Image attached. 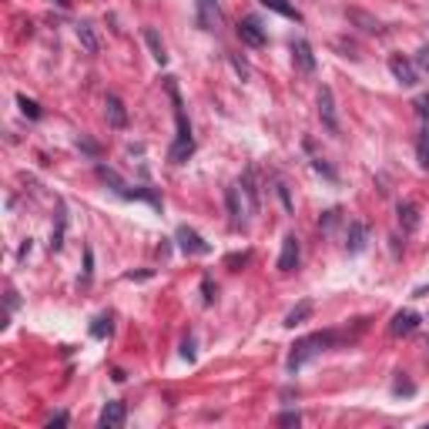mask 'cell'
<instances>
[{
  "label": "cell",
  "mask_w": 429,
  "mask_h": 429,
  "mask_svg": "<svg viewBox=\"0 0 429 429\" xmlns=\"http://www.w3.org/2000/svg\"><path fill=\"white\" fill-rule=\"evenodd\" d=\"M336 342V336L332 332H316V336H305V339H299L295 345H292V353H289V369L292 372H299V369L309 362V359H316L326 345H332Z\"/></svg>",
  "instance_id": "obj_2"
},
{
  "label": "cell",
  "mask_w": 429,
  "mask_h": 429,
  "mask_svg": "<svg viewBox=\"0 0 429 429\" xmlns=\"http://www.w3.org/2000/svg\"><path fill=\"white\" fill-rule=\"evenodd\" d=\"M241 195H245V198H248V214H255L258 212V185H255V171H245V175H241Z\"/></svg>",
  "instance_id": "obj_14"
},
{
  "label": "cell",
  "mask_w": 429,
  "mask_h": 429,
  "mask_svg": "<svg viewBox=\"0 0 429 429\" xmlns=\"http://www.w3.org/2000/svg\"><path fill=\"white\" fill-rule=\"evenodd\" d=\"M202 289H205V302H212L214 295H212V282H208V278H205V285H202Z\"/></svg>",
  "instance_id": "obj_31"
},
{
  "label": "cell",
  "mask_w": 429,
  "mask_h": 429,
  "mask_svg": "<svg viewBox=\"0 0 429 429\" xmlns=\"http://www.w3.org/2000/svg\"><path fill=\"white\" fill-rule=\"evenodd\" d=\"M309 316H312V302L305 299V302H299V305H295V309H292V312H289V316H285V326H289V328L302 326V322H305V319H309Z\"/></svg>",
  "instance_id": "obj_18"
},
{
  "label": "cell",
  "mask_w": 429,
  "mask_h": 429,
  "mask_svg": "<svg viewBox=\"0 0 429 429\" xmlns=\"http://www.w3.org/2000/svg\"><path fill=\"white\" fill-rule=\"evenodd\" d=\"M319 118H322L326 131L339 135V118H336V98H332V88L319 91Z\"/></svg>",
  "instance_id": "obj_6"
},
{
  "label": "cell",
  "mask_w": 429,
  "mask_h": 429,
  "mask_svg": "<svg viewBox=\"0 0 429 429\" xmlns=\"http://www.w3.org/2000/svg\"><path fill=\"white\" fill-rule=\"evenodd\" d=\"M299 423H302L299 413H282V416H278V426H299Z\"/></svg>",
  "instance_id": "obj_25"
},
{
  "label": "cell",
  "mask_w": 429,
  "mask_h": 429,
  "mask_svg": "<svg viewBox=\"0 0 429 429\" xmlns=\"http://www.w3.org/2000/svg\"><path fill=\"white\" fill-rule=\"evenodd\" d=\"M175 239H178V245H181V252H188V255H208L212 252V245L195 231V228H188V225H181L175 231Z\"/></svg>",
  "instance_id": "obj_4"
},
{
  "label": "cell",
  "mask_w": 429,
  "mask_h": 429,
  "mask_svg": "<svg viewBox=\"0 0 429 429\" xmlns=\"http://www.w3.org/2000/svg\"><path fill=\"white\" fill-rule=\"evenodd\" d=\"M295 265H299V239L295 235H285L282 255H278V272H295Z\"/></svg>",
  "instance_id": "obj_9"
},
{
  "label": "cell",
  "mask_w": 429,
  "mask_h": 429,
  "mask_svg": "<svg viewBox=\"0 0 429 429\" xmlns=\"http://www.w3.org/2000/svg\"><path fill=\"white\" fill-rule=\"evenodd\" d=\"M231 64H235V71H239V74H241V77L248 74V67H245V64H241V61H239V57H231Z\"/></svg>",
  "instance_id": "obj_30"
},
{
  "label": "cell",
  "mask_w": 429,
  "mask_h": 429,
  "mask_svg": "<svg viewBox=\"0 0 429 429\" xmlns=\"http://www.w3.org/2000/svg\"><path fill=\"white\" fill-rule=\"evenodd\" d=\"M369 241V228L362 225V222H349V235H345V248H349V255H359L362 248H366Z\"/></svg>",
  "instance_id": "obj_11"
},
{
  "label": "cell",
  "mask_w": 429,
  "mask_h": 429,
  "mask_svg": "<svg viewBox=\"0 0 429 429\" xmlns=\"http://www.w3.org/2000/svg\"><path fill=\"white\" fill-rule=\"evenodd\" d=\"M168 94H171V101H175V118H178V141L171 144V161L181 164L195 151V141H191V127L185 121V111H181V98H178V88H175V77H168Z\"/></svg>",
  "instance_id": "obj_1"
},
{
  "label": "cell",
  "mask_w": 429,
  "mask_h": 429,
  "mask_svg": "<svg viewBox=\"0 0 429 429\" xmlns=\"http://www.w3.org/2000/svg\"><path fill=\"white\" fill-rule=\"evenodd\" d=\"M239 38L245 40L248 47H265V30H262V24H258L255 17L239 21Z\"/></svg>",
  "instance_id": "obj_8"
},
{
  "label": "cell",
  "mask_w": 429,
  "mask_h": 429,
  "mask_svg": "<svg viewBox=\"0 0 429 429\" xmlns=\"http://www.w3.org/2000/svg\"><path fill=\"white\" fill-rule=\"evenodd\" d=\"M144 44H148V51H151V57H154L158 64L168 61V54H164V44H161V38H158V30H154V27H144Z\"/></svg>",
  "instance_id": "obj_17"
},
{
  "label": "cell",
  "mask_w": 429,
  "mask_h": 429,
  "mask_svg": "<svg viewBox=\"0 0 429 429\" xmlns=\"http://www.w3.org/2000/svg\"><path fill=\"white\" fill-rule=\"evenodd\" d=\"M125 419H127L125 403H118V399H114V403H108L101 409V419H98V423H101V429H121V426H125Z\"/></svg>",
  "instance_id": "obj_10"
},
{
  "label": "cell",
  "mask_w": 429,
  "mask_h": 429,
  "mask_svg": "<svg viewBox=\"0 0 429 429\" xmlns=\"http://www.w3.org/2000/svg\"><path fill=\"white\" fill-rule=\"evenodd\" d=\"M416 67H419V71H426V74H429V47H423V51L416 54Z\"/></svg>",
  "instance_id": "obj_26"
},
{
  "label": "cell",
  "mask_w": 429,
  "mask_h": 429,
  "mask_svg": "<svg viewBox=\"0 0 429 429\" xmlns=\"http://www.w3.org/2000/svg\"><path fill=\"white\" fill-rule=\"evenodd\" d=\"M108 332H111V319H108V316L94 319V326H91V336H94V339H104Z\"/></svg>",
  "instance_id": "obj_23"
},
{
  "label": "cell",
  "mask_w": 429,
  "mask_h": 429,
  "mask_svg": "<svg viewBox=\"0 0 429 429\" xmlns=\"http://www.w3.org/2000/svg\"><path fill=\"white\" fill-rule=\"evenodd\" d=\"M225 205H228V222H231V228L241 225V198H239V185H231V188H225Z\"/></svg>",
  "instance_id": "obj_15"
},
{
  "label": "cell",
  "mask_w": 429,
  "mask_h": 429,
  "mask_svg": "<svg viewBox=\"0 0 429 429\" xmlns=\"http://www.w3.org/2000/svg\"><path fill=\"white\" fill-rule=\"evenodd\" d=\"M416 328H419V316H416V312H399V316L392 319L389 332H392V336H409V332H416Z\"/></svg>",
  "instance_id": "obj_13"
},
{
  "label": "cell",
  "mask_w": 429,
  "mask_h": 429,
  "mask_svg": "<svg viewBox=\"0 0 429 429\" xmlns=\"http://www.w3.org/2000/svg\"><path fill=\"white\" fill-rule=\"evenodd\" d=\"M268 11H275V13H282V17H292V21H299V11L292 7L289 0H262Z\"/></svg>",
  "instance_id": "obj_20"
},
{
  "label": "cell",
  "mask_w": 429,
  "mask_h": 429,
  "mask_svg": "<svg viewBox=\"0 0 429 429\" xmlns=\"http://www.w3.org/2000/svg\"><path fill=\"white\" fill-rule=\"evenodd\" d=\"M389 71H392V77H396V81H399L403 88H413V84H419L416 64L406 61L403 54H392V57H389Z\"/></svg>",
  "instance_id": "obj_5"
},
{
  "label": "cell",
  "mask_w": 429,
  "mask_h": 429,
  "mask_svg": "<svg viewBox=\"0 0 429 429\" xmlns=\"http://www.w3.org/2000/svg\"><path fill=\"white\" fill-rule=\"evenodd\" d=\"M336 222H339V208H332V212H326V218H322V225H326V228H332V225H336Z\"/></svg>",
  "instance_id": "obj_28"
},
{
  "label": "cell",
  "mask_w": 429,
  "mask_h": 429,
  "mask_svg": "<svg viewBox=\"0 0 429 429\" xmlns=\"http://www.w3.org/2000/svg\"><path fill=\"white\" fill-rule=\"evenodd\" d=\"M104 114H108V125L111 127H127V111L125 104H121V98H114V94H108V101H104Z\"/></svg>",
  "instance_id": "obj_12"
},
{
  "label": "cell",
  "mask_w": 429,
  "mask_h": 429,
  "mask_svg": "<svg viewBox=\"0 0 429 429\" xmlns=\"http://www.w3.org/2000/svg\"><path fill=\"white\" fill-rule=\"evenodd\" d=\"M77 40L84 44V51L88 54H98V34H94V27L91 24H77Z\"/></svg>",
  "instance_id": "obj_19"
},
{
  "label": "cell",
  "mask_w": 429,
  "mask_h": 429,
  "mask_svg": "<svg viewBox=\"0 0 429 429\" xmlns=\"http://www.w3.org/2000/svg\"><path fill=\"white\" fill-rule=\"evenodd\" d=\"M198 7H202V27L218 24V7H212V0H198Z\"/></svg>",
  "instance_id": "obj_21"
},
{
  "label": "cell",
  "mask_w": 429,
  "mask_h": 429,
  "mask_svg": "<svg viewBox=\"0 0 429 429\" xmlns=\"http://www.w3.org/2000/svg\"><path fill=\"white\" fill-rule=\"evenodd\" d=\"M64 228H67V214H64V208L57 212V228H54V235H51V248L57 252L64 245Z\"/></svg>",
  "instance_id": "obj_22"
},
{
  "label": "cell",
  "mask_w": 429,
  "mask_h": 429,
  "mask_svg": "<svg viewBox=\"0 0 429 429\" xmlns=\"http://www.w3.org/2000/svg\"><path fill=\"white\" fill-rule=\"evenodd\" d=\"M17 104H21V111H24L27 118H40V108H38V101H30L27 94H21V98H17Z\"/></svg>",
  "instance_id": "obj_24"
},
{
  "label": "cell",
  "mask_w": 429,
  "mask_h": 429,
  "mask_svg": "<svg viewBox=\"0 0 429 429\" xmlns=\"http://www.w3.org/2000/svg\"><path fill=\"white\" fill-rule=\"evenodd\" d=\"M181 355H185L188 362H191V359H195V342H191V339H185V342H181Z\"/></svg>",
  "instance_id": "obj_27"
},
{
  "label": "cell",
  "mask_w": 429,
  "mask_h": 429,
  "mask_svg": "<svg viewBox=\"0 0 429 429\" xmlns=\"http://www.w3.org/2000/svg\"><path fill=\"white\" fill-rule=\"evenodd\" d=\"M292 61L302 74H312L316 71V54L309 47V40H292Z\"/></svg>",
  "instance_id": "obj_7"
},
{
  "label": "cell",
  "mask_w": 429,
  "mask_h": 429,
  "mask_svg": "<svg viewBox=\"0 0 429 429\" xmlns=\"http://www.w3.org/2000/svg\"><path fill=\"white\" fill-rule=\"evenodd\" d=\"M399 225H403V231H416L419 228V205L416 202L399 205Z\"/></svg>",
  "instance_id": "obj_16"
},
{
  "label": "cell",
  "mask_w": 429,
  "mask_h": 429,
  "mask_svg": "<svg viewBox=\"0 0 429 429\" xmlns=\"http://www.w3.org/2000/svg\"><path fill=\"white\" fill-rule=\"evenodd\" d=\"M396 392H406V396H409V392H413V382H403V379H399V382H396Z\"/></svg>",
  "instance_id": "obj_29"
},
{
  "label": "cell",
  "mask_w": 429,
  "mask_h": 429,
  "mask_svg": "<svg viewBox=\"0 0 429 429\" xmlns=\"http://www.w3.org/2000/svg\"><path fill=\"white\" fill-rule=\"evenodd\" d=\"M416 114H419V164L429 168V98H419L416 101Z\"/></svg>",
  "instance_id": "obj_3"
}]
</instances>
